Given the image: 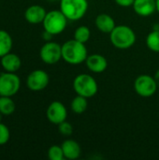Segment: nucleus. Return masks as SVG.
<instances>
[{"mask_svg":"<svg viewBox=\"0 0 159 160\" xmlns=\"http://www.w3.org/2000/svg\"><path fill=\"white\" fill-rule=\"evenodd\" d=\"M47 14L46 9L40 5H32L24 11V19L31 24L42 23Z\"/></svg>","mask_w":159,"mask_h":160,"instance_id":"11","label":"nucleus"},{"mask_svg":"<svg viewBox=\"0 0 159 160\" xmlns=\"http://www.w3.org/2000/svg\"><path fill=\"white\" fill-rule=\"evenodd\" d=\"M134 11L142 17H148L157 11L156 0H135L133 4Z\"/></svg>","mask_w":159,"mask_h":160,"instance_id":"14","label":"nucleus"},{"mask_svg":"<svg viewBox=\"0 0 159 160\" xmlns=\"http://www.w3.org/2000/svg\"><path fill=\"white\" fill-rule=\"evenodd\" d=\"M10 139V131L7 126L0 122V146L5 145Z\"/></svg>","mask_w":159,"mask_h":160,"instance_id":"23","label":"nucleus"},{"mask_svg":"<svg viewBox=\"0 0 159 160\" xmlns=\"http://www.w3.org/2000/svg\"><path fill=\"white\" fill-rule=\"evenodd\" d=\"M90 38H91V31L89 27L85 25L79 26L74 32V38L84 44L90 39Z\"/></svg>","mask_w":159,"mask_h":160,"instance_id":"21","label":"nucleus"},{"mask_svg":"<svg viewBox=\"0 0 159 160\" xmlns=\"http://www.w3.org/2000/svg\"><path fill=\"white\" fill-rule=\"evenodd\" d=\"M41 37H42V38H43V40H45V42L46 41H50V40H52V37H53V35H52L51 33H49V32H47V31H43V33H42V35H41Z\"/></svg>","mask_w":159,"mask_h":160,"instance_id":"26","label":"nucleus"},{"mask_svg":"<svg viewBox=\"0 0 159 160\" xmlns=\"http://www.w3.org/2000/svg\"><path fill=\"white\" fill-rule=\"evenodd\" d=\"M60 10L68 21H79L88 10L87 0H60Z\"/></svg>","mask_w":159,"mask_h":160,"instance_id":"5","label":"nucleus"},{"mask_svg":"<svg viewBox=\"0 0 159 160\" xmlns=\"http://www.w3.org/2000/svg\"><path fill=\"white\" fill-rule=\"evenodd\" d=\"M136 34L132 28L127 25H116L110 33L112 44L119 50H127L136 42Z\"/></svg>","mask_w":159,"mask_h":160,"instance_id":"2","label":"nucleus"},{"mask_svg":"<svg viewBox=\"0 0 159 160\" xmlns=\"http://www.w3.org/2000/svg\"><path fill=\"white\" fill-rule=\"evenodd\" d=\"M58 131L63 136H70L73 133V127L66 120L58 125Z\"/></svg>","mask_w":159,"mask_h":160,"instance_id":"24","label":"nucleus"},{"mask_svg":"<svg viewBox=\"0 0 159 160\" xmlns=\"http://www.w3.org/2000/svg\"><path fill=\"white\" fill-rule=\"evenodd\" d=\"M0 64L4 71L17 73L22 67V59L18 54L10 52L0 58Z\"/></svg>","mask_w":159,"mask_h":160,"instance_id":"13","label":"nucleus"},{"mask_svg":"<svg viewBox=\"0 0 159 160\" xmlns=\"http://www.w3.org/2000/svg\"><path fill=\"white\" fill-rule=\"evenodd\" d=\"M13 47V39L11 35L3 29H0V58L11 52Z\"/></svg>","mask_w":159,"mask_h":160,"instance_id":"17","label":"nucleus"},{"mask_svg":"<svg viewBox=\"0 0 159 160\" xmlns=\"http://www.w3.org/2000/svg\"><path fill=\"white\" fill-rule=\"evenodd\" d=\"M46 117L50 123L58 126L59 124L67 120V110L62 102L57 100L52 101L47 108Z\"/></svg>","mask_w":159,"mask_h":160,"instance_id":"10","label":"nucleus"},{"mask_svg":"<svg viewBox=\"0 0 159 160\" xmlns=\"http://www.w3.org/2000/svg\"><path fill=\"white\" fill-rule=\"evenodd\" d=\"M48 1H51V2H54V1H58V0H48Z\"/></svg>","mask_w":159,"mask_h":160,"instance_id":"30","label":"nucleus"},{"mask_svg":"<svg viewBox=\"0 0 159 160\" xmlns=\"http://www.w3.org/2000/svg\"><path fill=\"white\" fill-rule=\"evenodd\" d=\"M115 3L123 8H128V7H132L134 4L135 0H114Z\"/></svg>","mask_w":159,"mask_h":160,"instance_id":"25","label":"nucleus"},{"mask_svg":"<svg viewBox=\"0 0 159 160\" xmlns=\"http://www.w3.org/2000/svg\"><path fill=\"white\" fill-rule=\"evenodd\" d=\"M87 56L85 44L75 38L67 40L62 45V59L69 65H81L85 62Z\"/></svg>","mask_w":159,"mask_h":160,"instance_id":"1","label":"nucleus"},{"mask_svg":"<svg viewBox=\"0 0 159 160\" xmlns=\"http://www.w3.org/2000/svg\"><path fill=\"white\" fill-rule=\"evenodd\" d=\"M20 88L21 79L17 73L4 71L0 74V96L13 98Z\"/></svg>","mask_w":159,"mask_h":160,"instance_id":"6","label":"nucleus"},{"mask_svg":"<svg viewBox=\"0 0 159 160\" xmlns=\"http://www.w3.org/2000/svg\"><path fill=\"white\" fill-rule=\"evenodd\" d=\"M2 116H3V114H2V113L0 112V122L2 121Z\"/></svg>","mask_w":159,"mask_h":160,"instance_id":"29","label":"nucleus"},{"mask_svg":"<svg viewBox=\"0 0 159 160\" xmlns=\"http://www.w3.org/2000/svg\"><path fill=\"white\" fill-rule=\"evenodd\" d=\"M16 110V104L11 97L0 96V112L3 116L11 115Z\"/></svg>","mask_w":159,"mask_h":160,"instance_id":"18","label":"nucleus"},{"mask_svg":"<svg viewBox=\"0 0 159 160\" xmlns=\"http://www.w3.org/2000/svg\"><path fill=\"white\" fill-rule=\"evenodd\" d=\"M39 57L46 65H55L62 59V45L54 41H46L40 48Z\"/></svg>","mask_w":159,"mask_h":160,"instance_id":"7","label":"nucleus"},{"mask_svg":"<svg viewBox=\"0 0 159 160\" xmlns=\"http://www.w3.org/2000/svg\"><path fill=\"white\" fill-rule=\"evenodd\" d=\"M87 107H88V101H87V98L82 97V96H80V95H77L71 101V104H70V109L71 111L76 113V114H82L86 110H87Z\"/></svg>","mask_w":159,"mask_h":160,"instance_id":"19","label":"nucleus"},{"mask_svg":"<svg viewBox=\"0 0 159 160\" xmlns=\"http://www.w3.org/2000/svg\"><path fill=\"white\" fill-rule=\"evenodd\" d=\"M61 146H62V149L64 152L65 158L74 160L80 158L81 153H82V149H81L80 144L76 141L67 139V140L63 142Z\"/></svg>","mask_w":159,"mask_h":160,"instance_id":"15","label":"nucleus"},{"mask_svg":"<svg viewBox=\"0 0 159 160\" xmlns=\"http://www.w3.org/2000/svg\"><path fill=\"white\" fill-rule=\"evenodd\" d=\"M154 78H155V80H156V82H157V85H158L159 87V69H157V71L156 72Z\"/></svg>","mask_w":159,"mask_h":160,"instance_id":"27","label":"nucleus"},{"mask_svg":"<svg viewBox=\"0 0 159 160\" xmlns=\"http://www.w3.org/2000/svg\"><path fill=\"white\" fill-rule=\"evenodd\" d=\"M25 82L29 90L33 92L42 91L49 85L50 76L43 69H35L29 73Z\"/></svg>","mask_w":159,"mask_h":160,"instance_id":"9","label":"nucleus"},{"mask_svg":"<svg viewBox=\"0 0 159 160\" xmlns=\"http://www.w3.org/2000/svg\"><path fill=\"white\" fill-rule=\"evenodd\" d=\"M85 64L87 68L93 73H102L108 68V60L106 57L98 53L88 55Z\"/></svg>","mask_w":159,"mask_h":160,"instance_id":"12","label":"nucleus"},{"mask_svg":"<svg viewBox=\"0 0 159 160\" xmlns=\"http://www.w3.org/2000/svg\"><path fill=\"white\" fill-rule=\"evenodd\" d=\"M158 85L154 77L148 74H142L136 78L134 82L135 92L142 98H150L154 96Z\"/></svg>","mask_w":159,"mask_h":160,"instance_id":"8","label":"nucleus"},{"mask_svg":"<svg viewBox=\"0 0 159 160\" xmlns=\"http://www.w3.org/2000/svg\"><path fill=\"white\" fill-rule=\"evenodd\" d=\"M73 89L77 95L90 98L97 94L98 84L93 76L90 74L82 73L75 77L73 81Z\"/></svg>","mask_w":159,"mask_h":160,"instance_id":"3","label":"nucleus"},{"mask_svg":"<svg viewBox=\"0 0 159 160\" xmlns=\"http://www.w3.org/2000/svg\"><path fill=\"white\" fill-rule=\"evenodd\" d=\"M48 158L51 160H64L65 156L60 145H52L48 150Z\"/></svg>","mask_w":159,"mask_h":160,"instance_id":"22","label":"nucleus"},{"mask_svg":"<svg viewBox=\"0 0 159 160\" xmlns=\"http://www.w3.org/2000/svg\"><path fill=\"white\" fill-rule=\"evenodd\" d=\"M157 1V11H158L159 13V0H156Z\"/></svg>","mask_w":159,"mask_h":160,"instance_id":"28","label":"nucleus"},{"mask_svg":"<svg viewBox=\"0 0 159 160\" xmlns=\"http://www.w3.org/2000/svg\"><path fill=\"white\" fill-rule=\"evenodd\" d=\"M95 24L100 32L106 34H110L116 26L114 19L111 15L106 13H101L97 15L95 20Z\"/></svg>","mask_w":159,"mask_h":160,"instance_id":"16","label":"nucleus"},{"mask_svg":"<svg viewBox=\"0 0 159 160\" xmlns=\"http://www.w3.org/2000/svg\"><path fill=\"white\" fill-rule=\"evenodd\" d=\"M67 18L60 9L48 11L42 22L43 29L53 36L60 35L67 28Z\"/></svg>","mask_w":159,"mask_h":160,"instance_id":"4","label":"nucleus"},{"mask_svg":"<svg viewBox=\"0 0 159 160\" xmlns=\"http://www.w3.org/2000/svg\"><path fill=\"white\" fill-rule=\"evenodd\" d=\"M146 45L150 51L159 52V30H153L147 35Z\"/></svg>","mask_w":159,"mask_h":160,"instance_id":"20","label":"nucleus"}]
</instances>
